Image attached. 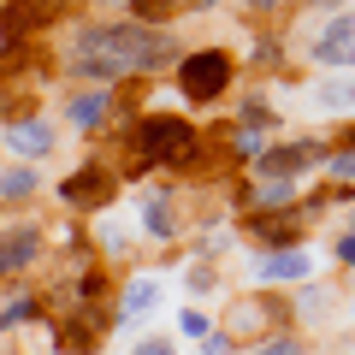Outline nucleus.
<instances>
[{
  "label": "nucleus",
  "mask_w": 355,
  "mask_h": 355,
  "mask_svg": "<svg viewBox=\"0 0 355 355\" xmlns=\"http://www.w3.org/2000/svg\"><path fill=\"white\" fill-rule=\"evenodd\" d=\"M172 36L142 24H83L71 36V71L77 77H125V71H154L172 60Z\"/></svg>",
  "instance_id": "obj_1"
},
{
  "label": "nucleus",
  "mask_w": 355,
  "mask_h": 355,
  "mask_svg": "<svg viewBox=\"0 0 355 355\" xmlns=\"http://www.w3.org/2000/svg\"><path fill=\"white\" fill-rule=\"evenodd\" d=\"M196 130L190 119H178V113H154L142 119V154H148L154 166H196Z\"/></svg>",
  "instance_id": "obj_2"
},
{
  "label": "nucleus",
  "mask_w": 355,
  "mask_h": 355,
  "mask_svg": "<svg viewBox=\"0 0 355 355\" xmlns=\"http://www.w3.org/2000/svg\"><path fill=\"white\" fill-rule=\"evenodd\" d=\"M231 71H237V60L225 48H202V53H190V60L178 65V89L190 101H219L231 89Z\"/></svg>",
  "instance_id": "obj_3"
},
{
  "label": "nucleus",
  "mask_w": 355,
  "mask_h": 355,
  "mask_svg": "<svg viewBox=\"0 0 355 355\" xmlns=\"http://www.w3.org/2000/svg\"><path fill=\"white\" fill-rule=\"evenodd\" d=\"M60 196H65L71 214H101V207L119 196V178L107 172V166H77V172L60 184Z\"/></svg>",
  "instance_id": "obj_4"
},
{
  "label": "nucleus",
  "mask_w": 355,
  "mask_h": 355,
  "mask_svg": "<svg viewBox=\"0 0 355 355\" xmlns=\"http://www.w3.org/2000/svg\"><path fill=\"white\" fill-rule=\"evenodd\" d=\"M308 60L349 71V65H355V12H338L331 24H320L314 36H308Z\"/></svg>",
  "instance_id": "obj_5"
},
{
  "label": "nucleus",
  "mask_w": 355,
  "mask_h": 355,
  "mask_svg": "<svg viewBox=\"0 0 355 355\" xmlns=\"http://www.w3.org/2000/svg\"><path fill=\"white\" fill-rule=\"evenodd\" d=\"M254 279H261V284H308V279H314V254H308L302 243L272 249L266 261H254Z\"/></svg>",
  "instance_id": "obj_6"
},
{
  "label": "nucleus",
  "mask_w": 355,
  "mask_h": 355,
  "mask_svg": "<svg viewBox=\"0 0 355 355\" xmlns=\"http://www.w3.org/2000/svg\"><path fill=\"white\" fill-rule=\"evenodd\" d=\"M36 261H42V231L36 225L0 231V279H18V272H30Z\"/></svg>",
  "instance_id": "obj_7"
},
{
  "label": "nucleus",
  "mask_w": 355,
  "mask_h": 355,
  "mask_svg": "<svg viewBox=\"0 0 355 355\" xmlns=\"http://www.w3.org/2000/svg\"><path fill=\"white\" fill-rule=\"evenodd\" d=\"M302 231H308V207H296V214H254L249 219V237L254 243H266V249H291V243H302Z\"/></svg>",
  "instance_id": "obj_8"
},
{
  "label": "nucleus",
  "mask_w": 355,
  "mask_h": 355,
  "mask_svg": "<svg viewBox=\"0 0 355 355\" xmlns=\"http://www.w3.org/2000/svg\"><path fill=\"white\" fill-rule=\"evenodd\" d=\"M314 142H284V148H261L254 154V178H296L302 166H314Z\"/></svg>",
  "instance_id": "obj_9"
},
{
  "label": "nucleus",
  "mask_w": 355,
  "mask_h": 355,
  "mask_svg": "<svg viewBox=\"0 0 355 355\" xmlns=\"http://www.w3.org/2000/svg\"><path fill=\"white\" fill-rule=\"evenodd\" d=\"M308 107L314 113H355V65L338 77H320L314 89H308Z\"/></svg>",
  "instance_id": "obj_10"
},
{
  "label": "nucleus",
  "mask_w": 355,
  "mask_h": 355,
  "mask_svg": "<svg viewBox=\"0 0 355 355\" xmlns=\"http://www.w3.org/2000/svg\"><path fill=\"white\" fill-rule=\"evenodd\" d=\"M6 142H12V148L24 154V160H42V154L53 148V130H48V125H36V119H24V125H12V130H6Z\"/></svg>",
  "instance_id": "obj_11"
},
{
  "label": "nucleus",
  "mask_w": 355,
  "mask_h": 355,
  "mask_svg": "<svg viewBox=\"0 0 355 355\" xmlns=\"http://www.w3.org/2000/svg\"><path fill=\"white\" fill-rule=\"evenodd\" d=\"M71 6V0H18L12 6V24L24 30H42V24H60V12Z\"/></svg>",
  "instance_id": "obj_12"
},
{
  "label": "nucleus",
  "mask_w": 355,
  "mask_h": 355,
  "mask_svg": "<svg viewBox=\"0 0 355 355\" xmlns=\"http://www.w3.org/2000/svg\"><path fill=\"white\" fill-rule=\"evenodd\" d=\"M154 302H160V284H154V279H130L119 314H125V320H142V314H154Z\"/></svg>",
  "instance_id": "obj_13"
},
{
  "label": "nucleus",
  "mask_w": 355,
  "mask_h": 355,
  "mask_svg": "<svg viewBox=\"0 0 355 355\" xmlns=\"http://www.w3.org/2000/svg\"><path fill=\"white\" fill-rule=\"evenodd\" d=\"M65 119H71L77 130H95L107 119V95H101V89H95V95H77V101L65 107Z\"/></svg>",
  "instance_id": "obj_14"
},
{
  "label": "nucleus",
  "mask_w": 355,
  "mask_h": 355,
  "mask_svg": "<svg viewBox=\"0 0 355 355\" xmlns=\"http://www.w3.org/2000/svg\"><path fill=\"white\" fill-rule=\"evenodd\" d=\"M142 231H148V237H178V214H172V202H160V196H154V202L142 207Z\"/></svg>",
  "instance_id": "obj_15"
},
{
  "label": "nucleus",
  "mask_w": 355,
  "mask_h": 355,
  "mask_svg": "<svg viewBox=\"0 0 355 355\" xmlns=\"http://www.w3.org/2000/svg\"><path fill=\"white\" fill-rule=\"evenodd\" d=\"M284 308H291V302H272V296H261V320H284ZM225 331H231V338H249V331H254V314H231Z\"/></svg>",
  "instance_id": "obj_16"
},
{
  "label": "nucleus",
  "mask_w": 355,
  "mask_h": 355,
  "mask_svg": "<svg viewBox=\"0 0 355 355\" xmlns=\"http://www.w3.org/2000/svg\"><path fill=\"white\" fill-rule=\"evenodd\" d=\"M249 355H302V343H296L291 331H279V338H261Z\"/></svg>",
  "instance_id": "obj_17"
},
{
  "label": "nucleus",
  "mask_w": 355,
  "mask_h": 355,
  "mask_svg": "<svg viewBox=\"0 0 355 355\" xmlns=\"http://www.w3.org/2000/svg\"><path fill=\"white\" fill-rule=\"evenodd\" d=\"M30 314H36V302H30V296H12V302H0V331L18 326V320H30Z\"/></svg>",
  "instance_id": "obj_18"
},
{
  "label": "nucleus",
  "mask_w": 355,
  "mask_h": 355,
  "mask_svg": "<svg viewBox=\"0 0 355 355\" xmlns=\"http://www.w3.org/2000/svg\"><path fill=\"white\" fill-rule=\"evenodd\" d=\"M0 190H6V196H30V190H36V172H30V166H24V172H6V178H0Z\"/></svg>",
  "instance_id": "obj_19"
},
{
  "label": "nucleus",
  "mask_w": 355,
  "mask_h": 355,
  "mask_svg": "<svg viewBox=\"0 0 355 355\" xmlns=\"http://www.w3.org/2000/svg\"><path fill=\"white\" fill-rule=\"evenodd\" d=\"M338 184H355V148H343V154H331V166H326Z\"/></svg>",
  "instance_id": "obj_20"
},
{
  "label": "nucleus",
  "mask_w": 355,
  "mask_h": 355,
  "mask_svg": "<svg viewBox=\"0 0 355 355\" xmlns=\"http://www.w3.org/2000/svg\"><path fill=\"white\" fill-rule=\"evenodd\" d=\"M231 349H237L231 331H207V338H202V355H231Z\"/></svg>",
  "instance_id": "obj_21"
},
{
  "label": "nucleus",
  "mask_w": 355,
  "mask_h": 355,
  "mask_svg": "<svg viewBox=\"0 0 355 355\" xmlns=\"http://www.w3.org/2000/svg\"><path fill=\"white\" fill-rule=\"evenodd\" d=\"M184 331H190V338H207L214 326H207V314H202V308H184Z\"/></svg>",
  "instance_id": "obj_22"
},
{
  "label": "nucleus",
  "mask_w": 355,
  "mask_h": 355,
  "mask_svg": "<svg viewBox=\"0 0 355 355\" xmlns=\"http://www.w3.org/2000/svg\"><path fill=\"white\" fill-rule=\"evenodd\" d=\"M137 355H178V349H172V338H148V343H137Z\"/></svg>",
  "instance_id": "obj_23"
},
{
  "label": "nucleus",
  "mask_w": 355,
  "mask_h": 355,
  "mask_svg": "<svg viewBox=\"0 0 355 355\" xmlns=\"http://www.w3.org/2000/svg\"><path fill=\"white\" fill-rule=\"evenodd\" d=\"M338 261H343V266H355V231H349V237L338 243Z\"/></svg>",
  "instance_id": "obj_24"
},
{
  "label": "nucleus",
  "mask_w": 355,
  "mask_h": 355,
  "mask_svg": "<svg viewBox=\"0 0 355 355\" xmlns=\"http://www.w3.org/2000/svg\"><path fill=\"white\" fill-rule=\"evenodd\" d=\"M249 6H261V12H266V6H279V0H249Z\"/></svg>",
  "instance_id": "obj_25"
},
{
  "label": "nucleus",
  "mask_w": 355,
  "mask_h": 355,
  "mask_svg": "<svg viewBox=\"0 0 355 355\" xmlns=\"http://www.w3.org/2000/svg\"><path fill=\"white\" fill-rule=\"evenodd\" d=\"M190 6H214V0H190Z\"/></svg>",
  "instance_id": "obj_26"
},
{
  "label": "nucleus",
  "mask_w": 355,
  "mask_h": 355,
  "mask_svg": "<svg viewBox=\"0 0 355 355\" xmlns=\"http://www.w3.org/2000/svg\"><path fill=\"white\" fill-rule=\"evenodd\" d=\"M308 6H326V0H308Z\"/></svg>",
  "instance_id": "obj_27"
},
{
  "label": "nucleus",
  "mask_w": 355,
  "mask_h": 355,
  "mask_svg": "<svg viewBox=\"0 0 355 355\" xmlns=\"http://www.w3.org/2000/svg\"><path fill=\"white\" fill-rule=\"evenodd\" d=\"M0 6H6V0H0Z\"/></svg>",
  "instance_id": "obj_28"
}]
</instances>
